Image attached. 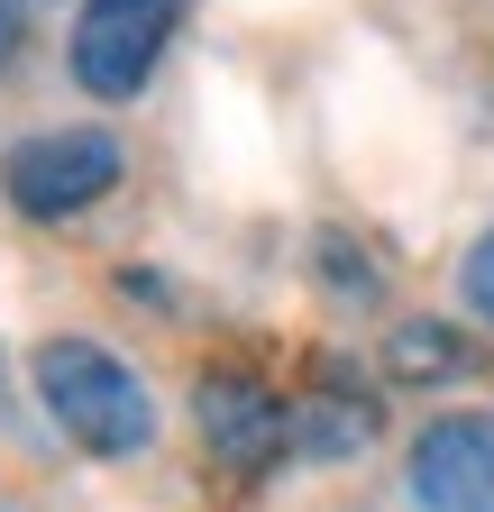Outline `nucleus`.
Listing matches in <instances>:
<instances>
[{
  "mask_svg": "<svg viewBox=\"0 0 494 512\" xmlns=\"http://www.w3.org/2000/svg\"><path fill=\"white\" fill-rule=\"evenodd\" d=\"M37 394H46L55 430L74 448H92V458H138L156 439V403H147L138 366H119L92 339H46L37 348Z\"/></svg>",
  "mask_w": 494,
  "mask_h": 512,
  "instance_id": "f257e3e1",
  "label": "nucleus"
},
{
  "mask_svg": "<svg viewBox=\"0 0 494 512\" xmlns=\"http://www.w3.org/2000/svg\"><path fill=\"white\" fill-rule=\"evenodd\" d=\"M183 19V0H83L74 19V83L92 101H138L156 55Z\"/></svg>",
  "mask_w": 494,
  "mask_h": 512,
  "instance_id": "f03ea898",
  "label": "nucleus"
},
{
  "mask_svg": "<svg viewBox=\"0 0 494 512\" xmlns=\"http://www.w3.org/2000/svg\"><path fill=\"white\" fill-rule=\"evenodd\" d=\"M0 183H10V202L28 220L92 211L101 192L119 183V138H101V128H46V138H19L10 165H0Z\"/></svg>",
  "mask_w": 494,
  "mask_h": 512,
  "instance_id": "7ed1b4c3",
  "label": "nucleus"
},
{
  "mask_svg": "<svg viewBox=\"0 0 494 512\" xmlns=\"http://www.w3.org/2000/svg\"><path fill=\"white\" fill-rule=\"evenodd\" d=\"M412 512H494V421L449 412L412 439Z\"/></svg>",
  "mask_w": 494,
  "mask_h": 512,
  "instance_id": "20e7f679",
  "label": "nucleus"
},
{
  "mask_svg": "<svg viewBox=\"0 0 494 512\" xmlns=\"http://www.w3.org/2000/svg\"><path fill=\"white\" fill-rule=\"evenodd\" d=\"M202 439L229 467H266L293 439V403H275L257 375H202Z\"/></svg>",
  "mask_w": 494,
  "mask_h": 512,
  "instance_id": "39448f33",
  "label": "nucleus"
},
{
  "mask_svg": "<svg viewBox=\"0 0 494 512\" xmlns=\"http://www.w3.org/2000/svg\"><path fill=\"white\" fill-rule=\"evenodd\" d=\"M467 348L440 330V320H412V330H394V375H458Z\"/></svg>",
  "mask_w": 494,
  "mask_h": 512,
  "instance_id": "423d86ee",
  "label": "nucleus"
},
{
  "mask_svg": "<svg viewBox=\"0 0 494 512\" xmlns=\"http://www.w3.org/2000/svg\"><path fill=\"white\" fill-rule=\"evenodd\" d=\"M467 311H476V320H494V229L467 247Z\"/></svg>",
  "mask_w": 494,
  "mask_h": 512,
  "instance_id": "0eeeda50",
  "label": "nucleus"
},
{
  "mask_svg": "<svg viewBox=\"0 0 494 512\" xmlns=\"http://www.w3.org/2000/svg\"><path fill=\"white\" fill-rule=\"evenodd\" d=\"M19 55V0H0V64Z\"/></svg>",
  "mask_w": 494,
  "mask_h": 512,
  "instance_id": "6e6552de",
  "label": "nucleus"
}]
</instances>
